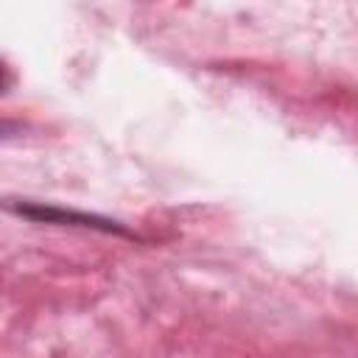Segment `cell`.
<instances>
[{
	"label": "cell",
	"mask_w": 358,
	"mask_h": 358,
	"mask_svg": "<svg viewBox=\"0 0 358 358\" xmlns=\"http://www.w3.org/2000/svg\"><path fill=\"white\" fill-rule=\"evenodd\" d=\"M6 207L28 221L36 224H59V227H81V229H98L106 235H123V238H134V232L106 215H95V213H81V210H70V207H59V204H45V201H14L8 199Z\"/></svg>",
	"instance_id": "1"
}]
</instances>
